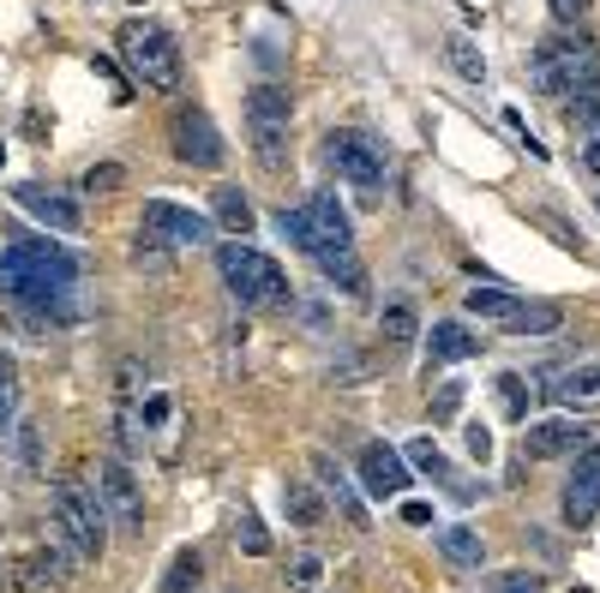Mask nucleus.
<instances>
[{
  "mask_svg": "<svg viewBox=\"0 0 600 593\" xmlns=\"http://www.w3.org/2000/svg\"><path fill=\"white\" fill-rule=\"evenodd\" d=\"M54 540H61L79 563L102 558V545H109V510H102L96 485H84L79 473H61V480H54Z\"/></svg>",
  "mask_w": 600,
  "mask_h": 593,
  "instance_id": "f257e3e1",
  "label": "nucleus"
},
{
  "mask_svg": "<svg viewBox=\"0 0 600 593\" xmlns=\"http://www.w3.org/2000/svg\"><path fill=\"white\" fill-rule=\"evenodd\" d=\"M114 49H121V61L133 67V79L144 91H181V42H174L163 24L151 19H126L121 37H114Z\"/></svg>",
  "mask_w": 600,
  "mask_h": 593,
  "instance_id": "f03ea898",
  "label": "nucleus"
},
{
  "mask_svg": "<svg viewBox=\"0 0 600 593\" xmlns=\"http://www.w3.org/2000/svg\"><path fill=\"white\" fill-rule=\"evenodd\" d=\"M216 270H223L228 294L241 306H288L295 300V294H288V270L258 246H241V241L216 246Z\"/></svg>",
  "mask_w": 600,
  "mask_h": 593,
  "instance_id": "7ed1b4c3",
  "label": "nucleus"
},
{
  "mask_svg": "<svg viewBox=\"0 0 600 593\" xmlns=\"http://www.w3.org/2000/svg\"><path fill=\"white\" fill-rule=\"evenodd\" d=\"M325 162L336 168V181H348V186H360V192L385 186V174H390L385 144H378L373 132H360V126L330 132V139H325Z\"/></svg>",
  "mask_w": 600,
  "mask_h": 593,
  "instance_id": "20e7f679",
  "label": "nucleus"
},
{
  "mask_svg": "<svg viewBox=\"0 0 600 593\" xmlns=\"http://www.w3.org/2000/svg\"><path fill=\"white\" fill-rule=\"evenodd\" d=\"M594 67H600L594 42H582V37H559V42H547V49L535 54L529 84H535V91H547V96H565V91H577V84L589 79Z\"/></svg>",
  "mask_w": 600,
  "mask_h": 593,
  "instance_id": "39448f33",
  "label": "nucleus"
},
{
  "mask_svg": "<svg viewBox=\"0 0 600 593\" xmlns=\"http://www.w3.org/2000/svg\"><path fill=\"white\" fill-rule=\"evenodd\" d=\"M169 139H174V156L181 162H193V168H223V132H216V121L199 109V102L174 109Z\"/></svg>",
  "mask_w": 600,
  "mask_h": 593,
  "instance_id": "423d86ee",
  "label": "nucleus"
},
{
  "mask_svg": "<svg viewBox=\"0 0 600 593\" xmlns=\"http://www.w3.org/2000/svg\"><path fill=\"white\" fill-rule=\"evenodd\" d=\"M600 515V438L589 443V450H577V468H570L565 480V522L582 528Z\"/></svg>",
  "mask_w": 600,
  "mask_h": 593,
  "instance_id": "0eeeda50",
  "label": "nucleus"
},
{
  "mask_svg": "<svg viewBox=\"0 0 600 593\" xmlns=\"http://www.w3.org/2000/svg\"><path fill=\"white\" fill-rule=\"evenodd\" d=\"M96 498H102V510L114 515V522H121L126 533H139L144 528V503H139V480L133 473H126V462H102L96 468Z\"/></svg>",
  "mask_w": 600,
  "mask_h": 593,
  "instance_id": "6e6552de",
  "label": "nucleus"
},
{
  "mask_svg": "<svg viewBox=\"0 0 600 593\" xmlns=\"http://www.w3.org/2000/svg\"><path fill=\"white\" fill-rule=\"evenodd\" d=\"M144 228L163 234L169 246H211V222H204L199 211H186V204H174V198L144 204Z\"/></svg>",
  "mask_w": 600,
  "mask_h": 593,
  "instance_id": "1a4fd4ad",
  "label": "nucleus"
},
{
  "mask_svg": "<svg viewBox=\"0 0 600 593\" xmlns=\"http://www.w3.org/2000/svg\"><path fill=\"white\" fill-rule=\"evenodd\" d=\"M589 443H594V432L582 420H535L529 438H522V456L529 462H552V456H577Z\"/></svg>",
  "mask_w": 600,
  "mask_h": 593,
  "instance_id": "9d476101",
  "label": "nucleus"
},
{
  "mask_svg": "<svg viewBox=\"0 0 600 593\" xmlns=\"http://www.w3.org/2000/svg\"><path fill=\"white\" fill-rule=\"evenodd\" d=\"M72 558L61 540H49L37 558H19V570H12V582H19V593H54V587H67V575H72Z\"/></svg>",
  "mask_w": 600,
  "mask_h": 593,
  "instance_id": "9b49d317",
  "label": "nucleus"
},
{
  "mask_svg": "<svg viewBox=\"0 0 600 593\" xmlns=\"http://www.w3.org/2000/svg\"><path fill=\"white\" fill-rule=\"evenodd\" d=\"M403 462H408V468H420L427 480H438L457 503H475V498H480V492H475V480H462V473L445 462V450H438L433 438H408V456H403Z\"/></svg>",
  "mask_w": 600,
  "mask_h": 593,
  "instance_id": "f8f14e48",
  "label": "nucleus"
},
{
  "mask_svg": "<svg viewBox=\"0 0 600 593\" xmlns=\"http://www.w3.org/2000/svg\"><path fill=\"white\" fill-rule=\"evenodd\" d=\"M12 198H19L37 222H49L54 234H79V228H84V211L67 198V192H54V186H19Z\"/></svg>",
  "mask_w": 600,
  "mask_h": 593,
  "instance_id": "ddd939ff",
  "label": "nucleus"
},
{
  "mask_svg": "<svg viewBox=\"0 0 600 593\" xmlns=\"http://www.w3.org/2000/svg\"><path fill=\"white\" fill-rule=\"evenodd\" d=\"M540 384H547L552 402H565L570 413H577V408H600V360L565 366V372H547Z\"/></svg>",
  "mask_w": 600,
  "mask_h": 593,
  "instance_id": "4468645a",
  "label": "nucleus"
},
{
  "mask_svg": "<svg viewBox=\"0 0 600 593\" xmlns=\"http://www.w3.org/2000/svg\"><path fill=\"white\" fill-rule=\"evenodd\" d=\"M360 480H367L373 498H397V492H408V462L390 443H367L360 450Z\"/></svg>",
  "mask_w": 600,
  "mask_h": 593,
  "instance_id": "2eb2a0df",
  "label": "nucleus"
},
{
  "mask_svg": "<svg viewBox=\"0 0 600 593\" xmlns=\"http://www.w3.org/2000/svg\"><path fill=\"white\" fill-rule=\"evenodd\" d=\"M313 473L325 480V503H336V510H343V522L355 528V533H373V515H367V503L355 498V485L343 480V468H336L330 456H313Z\"/></svg>",
  "mask_w": 600,
  "mask_h": 593,
  "instance_id": "dca6fc26",
  "label": "nucleus"
},
{
  "mask_svg": "<svg viewBox=\"0 0 600 593\" xmlns=\"http://www.w3.org/2000/svg\"><path fill=\"white\" fill-rule=\"evenodd\" d=\"M301 211H306V222H313V234H318V252H325V246H355V241H348V216L336 211L330 192H313ZM318 252H313V258H318Z\"/></svg>",
  "mask_w": 600,
  "mask_h": 593,
  "instance_id": "f3484780",
  "label": "nucleus"
},
{
  "mask_svg": "<svg viewBox=\"0 0 600 593\" xmlns=\"http://www.w3.org/2000/svg\"><path fill=\"white\" fill-rule=\"evenodd\" d=\"M246 126L288 132V91L283 84H253V91H246Z\"/></svg>",
  "mask_w": 600,
  "mask_h": 593,
  "instance_id": "a211bd4d",
  "label": "nucleus"
},
{
  "mask_svg": "<svg viewBox=\"0 0 600 593\" xmlns=\"http://www.w3.org/2000/svg\"><path fill=\"white\" fill-rule=\"evenodd\" d=\"M565 126L570 132H594L600 126V67L577 84V91H565Z\"/></svg>",
  "mask_w": 600,
  "mask_h": 593,
  "instance_id": "6ab92c4d",
  "label": "nucleus"
},
{
  "mask_svg": "<svg viewBox=\"0 0 600 593\" xmlns=\"http://www.w3.org/2000/svg\"><path fill=\"white\" fill-rule=\"evenodd\" d=\"M565 313L552 300H517V313L505 318V330L510 336H547V330H559Z\"/></svg>",
  "mask_w": 600,
  "mask_h": 593,
  "instance_id": "aec40b11",
  "label": "nucleus"
},
{
  "mask_svg": "<svg viewBox=\"0 0 600 593\" xmlns=\"http://www.w3.org/2000/svg\"><path fill=\"white\" fill-rule=\"evenodd\" d=\"M438 552H445V563H457V570H480L487 563V540L475 528H445L438 533Z\"/></svg>",
  "mask_w": 600,
  "mask_h": 593,
  "instance_id": "412c9836",
  "label": "nucleus"
},
{
  "mask_svg": "<svg viewBox=\"0 0 600 593\" xmlns=\"http://www.w3.org/2000/svg\"><path fill=\"white\" fill-rule=\"evenodd\" d=\"M378 336H385L390 348H408L420 336V313L408 300H385V306H378Z\"/></svg>",
  "mask_w": 600,
  "mask_h": 593,
  "instance_id": "4be33fe9",
  "label": "nucleus"
},
{
  "mask_svg": "<svg viewBox=\"0 0 600 593\" xmlns=\"http://www.w3.org/2000/svg\"><path fill=\"white\" fill-rule=\"evenodd\" d=\"M283 510H288V522H295V528H318V522H325V492L306 485V480H288Z\"/></svg>",
  "mask_w": 600,
  "mask_h": 593,
  "instance_id": "5701e85b",
  "label": "nucleus"
},
{
  "mask_svg": "<svg viewBox=\"0 0 600 593\" xmlns=\"http://www.w3.org/2000/svg\"><path fill=\"white\" fill-rule=\"evenodd\" d=\"M462 306H468L475 318H492V324H505L510 313H517V294H510V288H499V282H475Z\"/></svg>",
  "mask_w": 600,
  "mask_h": 593,
  "instance_id": "b1692460",
  "label": "nucleus"
},
{
  "mask_svg": "<svg viewBox=\"0 0 600 593\" xmlns=\"http://www.w3.org/2000/svg\"><path fill=\"white\" fill-rule=\"evenodd\" d=\"M211 204H216V211H211V216H216V222H223V228L234 234V241H241V234H253V198H246V192H241V186H223V192H216V198H211Z\"/></svg>",
  "mask_w": 600,
  "mask_h": 593,
  "instance_id": "393cba45",
  "label": "nucleus"
},
{
  "mask_svg": "<svg viewBox=\"0 0 600 593\" xmlns=\"http://www.w3.org/2000/svg\"><path fill=\"white\" fill-rule=\"evenodd\" d=\"M199 582H204V558L186 545V552L169 558V570H163V582H156V593H193Z\"/></svg>",
  "mask_w": 600,
  "mask_h": 593,
  "instance_id": "a878e982",
  "label": "nucleus"
},
{
  "mask_svg": "<svg viewBox=\"0 0 600 593\" xmlns=\"http://www.w3.org/2000/svg\"><path fill=\"white\" fill-rule=\"evenodd\" d=\"M246 139H253L258 168H271V174L288 168V132H276V126H246Z\"/></svg>",
  "mask_w": 600,
  "mask_h": 593,
  "instance_id": "bb28decb",
  "label": "nucleus"
},
{
  "mask_svg": "<svg viewBox=\"0 0 600 593\" xmlns=\"http://www.w3.org/2000/svg\"><path fill=\"white\" fill-rule=\"evenodd\" d=\"M433 360H445V366H457V360H468L475 354V336L462 330V324H433Z\"/></svg>",
  "mask_w": 600,
  "mask_h": 593,
  "instance_id": "cd10ccee",
  "label": "nucleus"
},
{
  "mask_svg": "<svg viewBox=\"0 0 600 593\" xmlns=\"http://www.w3.org/2000/svg\"><path fill=\"white\" fill-rule=\"evenodd\" d=\"M234 545H241L246 558H265L271 552V533H265V522H258L253 503H241V515H234Z\"/></svg>",
  "mask_w": 600,
  "mask_h": 593,
  "instance_id": "c85d7f7f",
  "label": "nucleus"
},
{
  "mask_svg": "<svg viewBox=\"0 0 600 593\" xmlns=\"http://www.w3.org/2000/svg\"><path fill=\"white\" fill-rule=\"evenodd\" d=\"M445 54H450V67H457V79H468V84L487 79V61H480V49H475V42H468L462 31L445 37Z\"/></svg>",
  "mask_w": 600,
  "mask_h": 593,
  "instance_id": "c756f323",
  "label": "nucleus"
},
{
  "mask_svg": "<svg viewBox=\"0 0 600 593\" xmlns=\"http://www.w3.org/2000/svg\"><path fill=\"white\" fill-rule=\"evenodd\" d=\"M91 72H96L102 84H109V102H114V109H126V102H133V84L121 79V67H114V54H91Z\"/></svg>",
  "mask_w": 600,
  "mask_h": 593,
  "instance_id": "7c9ffc66",
  "label": "nucleus"
},
{
  "mask_svg": "<svg viewBox=\"0 0 600 593\" xmlns=\"http://www.w3.org/2000/svg\"><path fill=\"white\" fill-rule=\"evenodd\" d=\"M169 241H163V234H151V228H144L139 234V246H133V264H139V270H169Z\"/></svg>",
  "mask_w": 600,
  "mask_h": 593,
  "instance_id": "2f4dec72",
  "label": "nucleus"
},
{
  "mask_svg": "<svg viewBox=\"0 0 600 593\" xmlns=\"http://www.w3.org/2000/svg\"><path fill=\"white\" fill-rule=\"evenodd\" d=\"M91 198H102V192H121L126 186V168L121 162H96V168H84V181H79Z\"/></svg>",
  "mask_w": 600,
  "mask_h": 593,
  "instance_id": "473e14b6",
  "label": "nucleus"
},
{
  "mask_svg": "<svg viewBox=\"0 0 600 593\" xmlns=\"http://www.w3.org/2000/svg\"><path fill=\"white\" fill-rule=\"evenodd\" d=\"M462 450H468V462H480V468H487L492 462V432H487V426H462Z\"/></svg>",
  "mask_w": 600,
  "mask_h": 593,
  "instance_id": "72a5a7b5",
  "label": "nucleus"
},
{
  "mask_svg": "<svg viewBox=\"0 0 600 593\" xmlns=\"http://www.w3.org/2000/svg\"><path fill=\"white\" fill-rule=\"evenodd\" d=\"M462 384H438V390H433V420H457V413H462Z\"/></svg>",
  "mask_w": 600,
  "mask_h": 593,
  "instance_id": "f704fd0d",
  "label": "nucleus"
},
{
  "mask_svg": "<svg viewBox=\"0 0 600 593\" xmlns=\"http://www.w3.org/2000/svg\"><path fill=\"white\" fill-rule=\"evenodd\" d=\"M522 390H529V384H522L517 372H505V378H499V396H505V413H510V420H522V413H529V402H522Z\"/></svg>",
  "mask_w": 600,
  "mask_h": 593,
  "instance_id": "c9c22d12",
  "label": "nucleus"
},
{
  "mask_svg": "<svg viewBox=\"0 0 600 593\" xmlns=\"http://www.w3.org/2000/svg\"><path fill=\"white\" fill-rule=\"evenodd\" d=\"M594 12V0H552V19L559 24H582Z\"/></svg>",
  "mask_w": 600,
  "mask_h": 593,
  "instance_id": "e433bc0d",
  "label": "nucleus"
},
{
  "mask_svg": "<svg viewBox=\"0 0 600 593\" xmlns=\"http://www.w3.org/2000/svg\"><path fill=\"white\" fill-rule=\"evenodd\" d=\"M492 593H540V582H535V575H522V570H510V575L492 582Z\"/></svg>",
  "mask_w": 600,
  "mask_h": 593,
  "instance_id": "4c0bfd02",
  "label": "nucleus"
},
{
  "mask_svg": "<svg viewBox=\"0 0 600 593\" xmlns=\"http://www.w3.org/2000/svg\"><path fill=\"white\" fill-rule=\"evenodd\" d=\"M288 575H295V582H301V587H313V582H318V575H325V563H318L313 552H306V558H295V570H288Z\"/></svg>",
  "mask_w": 600,
  "mask_h": 593,
  "instance_id": "58836bf2",
  "label": "nucleus"
},
{
  "mask_svg": "<svg viewBox=\"0 0 600 593\" xmlns=\"http://www.w3.org/2000/svg\"><path fill=\"white\" fill-rule=\"evenodd\" d=\"M403 522H408V528H427V522H433V503H420V498L403 503Z\"/></svg>",
  "mask_w": 600,
  "mask_h": 593,
  "instance_id": "ea45409f",
  "label": "nucleus"
},
{
  "mask_svg": "<svg viewBox=\"0 0 600 593\" xmlns=\"http://www.w3.org/2000/svg\"><path fill=\"white\" fill-rule=\"evenodd\" d=\"M582 168H589V174H600V126L589 132V144H582Z\"/></svg>",
  "mask_w": 600,
  "mask_h": 593,
  "instance_id": "a19ab883",
  "label": "nucleus"
},
{
  "mask_svg": "<svg viewBox=\"0 0 600 593\" xmlns=\"http://www.w3.org/2000/svg\"><path fill=\"white\" fill-rule=\"evenodd\" d=\"M19 456H24V468H37V432L31 426H19Z\"/></svg>",
  "mask_w": 600,
  "mask_h": 593,
  "instance_id": "79ce46f5",
  "label": "nucleus"
},
{
  "mask_svg": "<svg viewBox=\"0 0 600 593\" xmlns=\"http://www.w3.org/2000/svg\"><path fill=\"white\" fill-rule=\"evenodd\" d=\"M12 408H19V390H0V426H12Z\"/></svg>",
  "mask_w": 600,
  "mask_h": 593,
  "instance_id": "37998d69",
  "label": "nucleus"
},
{
  "mask_svg": "<svg viewBox=\"0 0 600 593\" xmlns=\"http://www.w3.org/2000/svg\"><path fill=\"white\" fill-rule=\"evenodd\" d=\"M0 390H19V384H12V354L0 348Z\"/></svg>",
  "mask_w": 600,
  "mask_h": 593,
  "instance_id": "c03bdc74",
  "label": "nucleus"
},
{
  "mask_svg": "<svg viewBox=\"0 0 600 593\" xmlns=\"http://www.w3.org/2000/svg\"><path fill=\"white\" fill-rule=\"evenodd\" d=\"M570 593H589V587H570Z\"/></svg>",
  "mask_w": 600,
  "mask_h": 593,
  "instance_id": "a18cd8bd",
  "label": "nucleus"
},
{
  "mask_svg": "<svg viewBox=\"0 0 600 593\" xmlns=\"http://www.w3.org/2000/svg\"><path fill=\"white\" fill-rule=\"evenodd\" d=\"M0 162H7V151H0Z\"/></svg>",
  "mask_w": 600,
  "mask_h": 593,
  "instance_id": "49530a36",
  "label": "nucleus"
}]
</instances>
